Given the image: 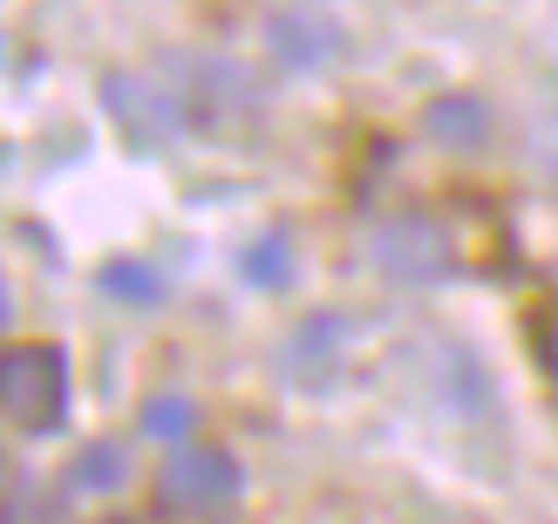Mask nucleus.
<instances>
[{"mask_svg": "<svg viewBox=\"0 0 558 524\" xmlns=\"http://www.w3.org/2000/svg\"><path fill=\"white\" fill-rule=\"evenodd\" d=\"M191 423H198L191 395H150V402H144V429H150V436H163V443H178Z\"/></svg>", "mask_w": 558, "mask_h": 524, "instance_id": "obj_9", "label": "nucleus"}, {"mask_svg": "<svg viewBox=\"0 0 558 524\" xmlns=\"http://www.w3.org/2000/svg\"><path fill=\"white\" fill-rule=\"evenodd\" d=\"M245 280H253V287H287L293 280V245H287V232H266L259 245H245Z\"/></svg>", "mask_w": 558, "mask_h": 524, "instance_id": "obj_8", "label": "nucleus"}, {"mask_svg": "<svg viewBox=\"0 0 558 524\" xmlns=\"http://www.w3.org/2000/svg\"><path fill=\"white\" fill-rule=\"evenodd\" d=\"M0 416L35 429V436L62 429V416H69V362H62V348H48V341L0 348Z\"/></svg>", "mask_w": 558, "mask_h": 524, "instance_id": "obj_1", "label": "nucleus"}, {"mask_svg": "<svg viewBox=\"0 0 558 524\" xmlns=\"http://www.w3.org/2000/svg\"><path fill=\"white\" fill-rule=\"evenodd\" d=\"M102 96H109V109L130 123V130H144V136H171L178 123H184V109L171 102V96H157L150 82H130V75H109L102 82Z\"/></svg>", "mask_w": 558, "mask_h": 524, "instance_id": "obj_5", "label": "nucleus"}, {"mask_svg": "<svg viewBox=\"0 0 558 524\" xmlns=\"http://www.w3.org/2000/svg\"><path fill=\"white\" fill-rule=\"evenodd\" d=\"M130 484V456H123V443H82L75 450V463H69V490H123Z\"/></svg>", "mask_w": 558, "mask_h": 524, "instance_id": "obj_7", "label": "nucleus"}, {"mask_svg": "<svg viewBox=\"0 0 558 524\" xmlns=\"http://www.w3.org/2000/svg\"><path fill=\"white\" fill-rule=\"evenodd\" d=\"M102 293H117V300H157L163 280L144 259H117V266H102Z\"/></svg>", "mask_w": 558, "mask_h": 524, "instance_id": "obj_10", "label": "nucleus"}, {"mask_svg": "<svg viewBox=\"0 0 558 524\" xmlns=\"http://www.w3.org/2000/svg\"><path fill=\"white\" fill-rule=\"evenodd\" d=\"M429 136L436 144H450V150H470V144H484L490 136V109L477 102V96H442V102H429Z\"/></svg>", "mask_w": 558, "mask_h": 524, "instance_id": "obj_6", "label": "nucleus"}, {"mask_svg": "<svg viewBox=\"0 0 558 524\" xmlns=\"http://www.w3.org/2000/svg\"><path fill=\"white\" fill-rule=\"evenodd\" d=\"M239 456L232 450H218V443H191L178 450L171 463H163V484H157V498L171 517H211V511H226L239 498Z\"/></svg>", "mask_w": 558, "mask_h": 524, "instance_id": "obj_2", "label": "nucleus"}, {"mask_svg": "<svg viewBox=\"0 0 558 524\" xmlns=\"http://www.w3.org/2000/svg\"><path fill=\"white\" fill-rule=\"evenodd\" d=\"M14 320V300H8V280H0V327Z\"/></svg>", "mask_w": 558, "mask_h": 524, "instance_id": "obj_11", "label": "nucleus"}, {"mask_svg": "<svg viewBox=\"0 0 558 524\" xmlns=\"http://www.w3.org/2000/svg\"><path fill=\"white\" fill-rule=\"evenodd\" d=\"M368 253H375V266L388 280L429 287V280L450 272V232H442L436 218H423V211H402V218H388V226H375Z\"/></svg>", "mask_w": 558, "mask_h": 524, "instance_id": "obj_3", "label": "nucleus"}, {"mask_svg": "<svg viewBox=\"0 0 558 524\" xmlns=\"http://www.w3.org/2000/svg\"><path fill=\"white\" fill-rule=\"evenodd\" d=\"M266 41L287 69H327L341 54V27H333L320 8H279L266 21Z\"/></svg>", "mask_w": 558, "mask_h": 524, "instance_id": "obj_4", "label": "nucleus"}]
</instances>
